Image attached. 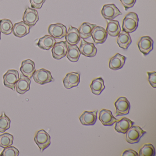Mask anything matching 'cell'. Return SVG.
I'll list each match as a JSON object with an SVG mask.
<instances>
[{
  "instance_id": "1",
  "label": "cell",
  "mask_w": 156,
  "mask_h": 156,
  "mask_svg": "<svg viewBox=\"0 0 156 156\" xmlns=\"http://www.w3.org/2000/svg\"><path fill=\"white\" fill-rule=\"evenodd\" d=\"M139 18L137 14L134 12L128 13L122 21L123 31L132 33L136 30L138 26Z\"/></svg>"
},
{
  "instance_id": "2",
  "label": "cell",
  "mask_w": 156,
  "mask_h": 156,
  "mask_svg": "<svg viewBox=\"0 0 156 156\" xmlns=\"http://www.w3.org/2000/svg\"><path fill=\"white\" fill-rule=\"evenodd\" d=\"M147 133L139 126H132L126 133V140L129 144L138 143L140 138Z\"/></svg>"
},
{
  "instance_id": "3",
  "label": "cell",
  "mask_w": 156,
  "mask_h": 156,
  "mask_svg": "<svg viewBox=\"0 0 156 156\" xmlns=\"http://www.w3.org/2000/svg\"><path fill=\"white\" fill-rule=\"evenodd\" d=\"M34 140L42 152L51 145V136L44 129H41L36 132Z\"/></svg>"
},
{
  "instance_id": "4",
  "label": "cell",
  "mask_w": 156,
  "mask_h": 156,
  "mask_svg": "<svg viewBox=\"0 0 156 156\" xmlns=\"http://www.w3.org/2000/svg\"><path fill=\"white\" fill-rule=\"evenodd\" d=\"M32 77L35 83L41 85L45 84L54 81L51 72L44 68L35 71Z\"/></svg>"
},
{
  "instance_id": "5",
  "label": "cell",
  "mask_w": 156,
  "mask_h": 156,
  "mask_svg": "<svg viewBox=\"0 0 156 156\" xmlns=\"http://www.w3.org/2000/svg\"><path fill=\"white\" fill-rule=\"evenodd\" d=\"M116 116L125 115L129 113L130 104L126 98L121 97L115 103Z\"/></svg>"
},
{
  "instance_id": "6",
  "label": "cell",
  "mask_w": 156,
  "mask_h": 156,
  "mask_svg": "<svg viewBox=\"0 0 156 156\" xmlns=\"http://www.w3.org/2000/svg\"><path fill=\"white\" fill-rule=\"evenodd\" d=\"M3 84L8 88L15 90V84L20 79V75L18 71L14 69L9 70L3 76Z\"/></svg>"
},
{
  "instance_id": "7",
  "label": "cell",
  "mask_w": 156,
  "mask_h": 156,
  "mask_svg": "<svg viewBox=\"0 0 156 156\" xmlns=\"http://www.w3.org/2000/svg\"><path fill=\"white\" fill-rule=\"evenodd\" d=\"M101 14L105 20H111L115 19L122 13L114 4H108L104 5L101 11Z\"/></svg>"
},
{
  "instance_id": "8",
  "label": "cell",
  "mask_w": 156,
  "mask_h": 156,
  "mask_svg": "<svg viewBox=\"0 0 156 156\" xmlns=\"http://www.w3.org/2000/svg\"><path fill=\"white\" fill-rule=\"evenodd\" d=\"M137 44L140 52L146 56L153 50L154 42L149 36H145L140 37Z\"/></svg>"
},
{
  "instance_id": "9",
  "label": "cell",
  "mask_w": 156,
  "mask_h": 156,
  "mask_svg": "<svg viewBox=\"0 0 156 156\" xmlns=\"http://www.w3.org/2000/svg\"><path fill=\"white\" fill-rule=\"evenodd\" d=\"M48 32L55 39H61L66 35L67 29L65 25L62 23L52 24L48 27Z\"/></svg>"
},
{
  "instance_id": "10",
  "label": "cell",
  "mask_w": 156,
  "mask_h": 156,
  "mask_svg": "<svg viewBox=\"0 0 156 156\" xmlns=\"http://www.w3.org/2000/svg\"><path fill=\"white\" fill-rule=\"evenodd\" d=\"M67 49L68 48L66 42L62 41L56 43L51 50L53 57L55 60H61L66 56Z\"/></svg>"
},
{
  "instance_id": "11",
  "label": "cell",
  "mask_w": 156,
  "mask_h": 156,
  "mask_svg": "<svg viewBox=\"0 0 156 156\" xmlns=\"http://www.w3.org/2000/svg\"><path fill=\"white\" fill-rule=\"evenodd\" d=\"M79 49L81 54L86 57H94L97 53V49L94 44L87 42L84 40L81 41Z\"/></svg>"
},
{
  "instance_id": "12",
  "label": "cell",
  "mask_w": 156,
  "mask_h": 156,
  "mask_svg": "<svg viewBox=\"0 0 156 156\" xmlns=\"http://www.w3.org/2000/svg\"><path fill=\"white\" fill-rule=\"evenodd\" d=\"M39 20L38 12L36 10L27 8L23 14V20L25 23L30 27H33Z\"/></svg>"
},
{
  "instance_id": "13",
  "label": "cell",
  "mask_w": 156,
  "mask_h": 156,
  "mask_svg": "<svg viewBox=\"0 0 156 156\" xmlns=\"http://www.w3.org/2000/svg\"><path fill=\"white\" fill-rule=\"evenodd\" d=\"M80 82V74L75 72L67 73L63 80L64 86L67 89L77 87Z\"/></svg>"
},
{
  "instance_id": "14",
  "label": "cell",
  "mask_w": 156,
  "mask_h": 156,
  "mask_svg": "<svg viewBox=\"0 0 156 156\" xmlns=\"http://www.w3.org/2000/svg\"><path fill=\"white\" fill-rule=\"evenodd\" d=\"M31 80L30 78L21 74L20 79L15 84L16 92L20 94H24L30 88Z\"/></svg>"
},
{
  "instance_id": "15",
  "label": "cell",
  "mask_w": 156,
  "mask_h": 156,
  "mask_svg": "<svg viewBox=\"0 0 156 156\" xmlns=\"http://www.w3.org/2000/svg\"><path fill=\"white\" fill-rule=\"evenodd\" d=\"M108 35V34L104 28L96 26L92 30L91 36L95 43L98 44L104 43L107 38Z\"/></svg>"
},
{
  "instance_id": "16",
  "label": "cell",
  "mask_w": 156,
  "mask_h": 156,
  "mask_svg": "<svg viewBox=\"0 0 156 156\" xmlns=\"http://www.w3.org/2000/svg\"><path fill=\"white\" fill-rule=\"evenodd\" d=\"M99 120L104 126H112L118 121L110 110L103 109L99 112Z\"/></svg>"
},
{
  "instance_id": "17",
  "label": "cell",
  "mask_w": 156,
  "mask_h": 156,
  "mask_svg": "<svg viewBox=\"0 0 156 156\" xmlns=\"http://www.w3.org/2000/svg\"><path fill=\"white\" fill-rule=\"evenodd\" d=\"M98 110L84 111L79 117L80 122L83 126H93L97 119Z\"/></svg>"
},
{
  "instance_id": "18",
  "label": "cell",
  "mask_w": 156,
  "mask_h": 156,
  "mask_svg": "<svg viewBox=\"0 0 156 156\" xmlns=\"http://www.w3.org/2000/svg\"><path fill=\"white\" fill-rule=\"evenodd\" d=\"M81 40L78 30L70 25L65 36L66 42L70 45H76Z\"/></svg>"
},
{
  "instance_id": "19",
  "label": "cell",
  "mask_w": 156,
  "mask_h": 156,
  "mask_svg": "<svg viewBox=\"0 0 156 156\" xmlns=\"http://www.w3.org/2000/svg\"><path fill=\"white\" fill-rule=\"evenodd\" d=\"M20 71L22 74L30 79L36 71L34 62L30 59L23 61Z\"/></svg>"
},
{
  "instance_id": "20",
  "label": "cell",
  "mask_w": 156,
  "mask_h": 156,
  "mask_svg": "<svg viewBox=\"0 0 156 156\" xmlns=\"http://www.w3.org/2000/svg\"><path fill=\"white\" fill-rule=\"evenodd\" d=\"M30 27L23 21L15 23L12 29L13 35L18 38L24 37L30 32Z\"/></svg>"
},
{
  "instance_id": "21",
  "label": "cell",
  "mask_w": 156,
  "mask_h": 156,
  "mask_svg": "<svg viewBox=\"0 0 156 156\" xmlns=\"http://www.w3.org/2000/svg\"><path fill=\"white\" fill-rule=\"evenodd\" d=\"M126 59V58L124 55L117 53L109 60V68L114 71L121 69L125 65Z\"/></svg>"
},
{
  "instance_id": "22",
  "label": "cell",
  "mask_w": 156,
  "mask_h": 156,
  "mask_svg": "<svg viewBox=\"0 0 156 156\" xmlns=\"http://www.w3.org/2000/svg\"><path fill=\"white\" fill-rule=\"evenodd\" d=\"M115 123V130L118 133L123 134H126L128 130L135 124L132 120L126 117L123 118Z\"/></svg>"
},
{
  "instance_id": "23",
  "label": "cell",
  "mask_w": 156,
  "mask_h": 156,
  "mask_svg": "<svg viewBox=\"0 0 156 156\" xmlns=\"http://www.w3.org/2000/svg\"><path fill=\"white\" fill-rule=\"evenodd\" d=\"M56 43V40L53 37L46 35L39 39L37 45L41 49L48 51L51 49Z\"/></svg>"
},
{
  "instance_id": "24",
  "label": "cell",
  "mask_w": 156,
  "mask_h": 156,
  "mask_svg": "<svg viewBox=\"0 0 156 156\" xmlns=\"http://www.w3.org/2000/svg\"><path fill=\"white\" fill-rule=\"evenodd\" d=\"M96 26V24H92L89 23H83L78 30L81 38L86 40L91 37L92 30Z\"/></svg>"
},
{
  "instance_id": "25",
  "label": "cell",
  "mask_w": 156,
  "mask_h": 156,
  "mask_svg": "<svg viewBox=\"0 0 156 156\" xmlns=\"http://www.w3.org/2000/svg\"><path fill=\"white\" fill-rule=\"evenodd\" d=\"M67 52L66 57L72 62H76L79 60L81 52L76 45H70L67 44Z\"/></svg>"
},
{
  "instance_id": "26",
  "label": "cell",
  "mask_w": 156,
  "mask_h": 156,
  "mask_svg": "<svg viewBox=\"0 0 156 156\" xmlns=\"http://www.w3.org/2000/svg\"><path fill=\"white\" fill-rule=\"evenodd\" d=\"M132 42L131 36L129 33L123 31L118 36L117 43L120 48L127 50Z\"/></svg>"
},
{
  "instance_id": "27",
  "label": "cell",
  "mask_w": 156,
  "mask_h": 156,
  "mask_svg": "<svg viewBox=\"0 0 156 156\" xmlns=\"http://www.w3.org/2000/svg\"><path fill=\"white\" fill-rule=\"evenodd\" d=\"M92 93L96 95H99L105 88V82L101 77L95 78L90 85Z\"/></svg>"
},
{
  "instance_id": "28",
  "label": "cell",
  "mask_w": 156,
  "mask_h": 156,
  "mask_svg": "<svg viewBox=\"0 0 156 156\" xmlns=\"http://www.w3.org/2000/svg\"><path fill=\"white\" fill-rule=\"evenodd\" d=\"M107 33L112 37H116L121 32V28L118 21L111 20L107 22Z\"/></svg>"
},
{
  "instance_id": "29",
  "label": "cell",
  "mask_w": 156,
  "mask_h": 156,
  "mask_svg": "<svg viewBox=\"0 0 156 156\" xmlns=\"http://www.w3.org/2000/svg\"><path fill=\"white\" fill-rule=\"evenodd\" d=\"M13 25L10 20H0V31L6 35H9L12 32Z\"/></svg>"
},
{
  "instance_id": "30",
  "label": "cell",
  "mask_w": 156,
  "mask_h": 156,
  "mask_svg": "<svg viewBox=\"0 0 156 156\" xmlns=\"http://www.w3.org/2000/svg\"><path fill=\"white\" fill-rule=\"evenodd\" d=\"M13 136L8 133L0 135V147L5 148L12 146L13 144Z\"/></svg>"
},
{
  "instance_id": "31",
  "label": "cell",
  "mask_w": 156,
  "mask_h": 156,
  "mask_svg": "<svg viewBox=\"0 0 156 156\" xmlns=\"http://www.w3.org/2000/svg\"><path fill=\"white\" fill-rule=\"evenodd\" d=\"M156 154L154 146L151 144H146L139 150V156H154Z\"/></svg>"
},
{
  "instance_id": "32",
  "label": "cell",
  "mask_w": 156,
  "mask_h": 156,
  "mask_svg": "<svg viewBox=\"0 0 156 156\" xmlns=\"http://www.w3.org/2000/svg\"><path fill=\"white\" fill-rule=\"evenodd\" d=\"M11 120L4 112L0 116V132L3 133L10 127Z\"/></svg>"
},
{
  "instance_id": "33",
  "label": "cell",
  "mask_w": 156,
  "mask_h": 156,
  "mask_svg": "<svg viewBox=\"0 0 156 156\" xmlns=\"http://www.w3.org/2000/svg\"><path fill=\"white\" fill-rule=\"evenodd\" d=\"M20 155V151L13 146H9L5 148L1 154L2 156H18Z\"/></svg>"
},
{
  "instance_id": "34",
  "label": "cell",
  "mask_w": 156,
  "mask_h": 156,
  "mask_svg": "<svg viewBox=\"0 0 156 156\" xmlns=\"http://www.w3.org/2000/svg\"><path fill=\"white\" fill-rule=\"evenodd\" d=\"M148 80L150 84L154 88H156V73L155 72H147Z\"/></svg>"
},
{
  "instance_id": "35",
  "label": "cell",
  "mask_w": 156,
  "mask_h": 156,
  "mask_svg": "<svg viewBox=\"0 0 156 156\" xmlns=\"http://www.w3.org/2000/svg\"><path fill=\"white\" fill-rule=\"evenodd\" d=\"M30 1L32 9H40L45 2V0H30Z\"/></svg>"
},
{
  "instance_id": "36",
  "label": "cell",
  "mask_w": 156,
  "mask_h": 156,
  "mask_svg": "<svg viewBox=\"0 0 156 156\" xmlns=\"http://www.w3.org/2000/svg\"><path fill=\"white\" fill-rule=\"evenodd\" d=\"M125 8V11L133 8L136 3V0H119Z\"/></svg>"
},
{
  "instance_id": "37",
  "label": "cell",
  "mask_w": 156,
  "mask_h": 156,
  "mask_svg": "<svg viewBox=\"0 0 156 156\" xmlns=\"http://www.w3.org/2000/svg\"><path fill=\"white\" fill-rule=\"evenodd\" d=\"M122 156H138L137 152L132 149H128L125 150L122 153Z\"/></svg>"
},
{
  "instance_id": "38",
  "label": "cell",
  "mask_w": 156,
  "mask_h": 156,
  "mask_svg": "<svg viewBox=\"0 0 156 156\" xmlns=\"http://www.w3.org/2000/svg\"><path fill=\"white\" fill-rule=\"evenodd\" d=\"M1 39V31H0V40Z\"/></svg>"
}]
</instances>
